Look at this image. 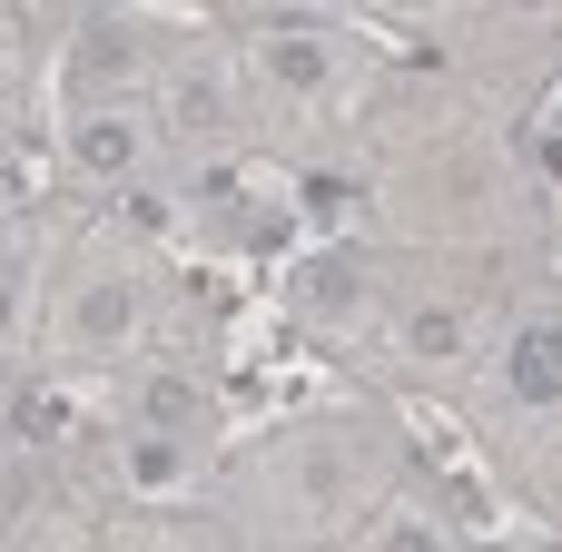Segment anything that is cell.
<instances>
[{
	"label": "cell",
	"mask_w": 562,
	"mask_h": 552,
	"mask_svg": "<svg viewBox=\"0 0 562 552\" xmlns=\"http://www.w3.org/2000/svg\"><path fill=\"white\" fill-rule=\"evenodd\" d=\"M158 128H178V138H227V79H217L207 59H178V69H168Z\"/></svg>",
	"instance_id": "6"
},
{
	"label": "cell",
	"mask_w": 562,
	"mask_h": 552,
	"mask_svg": "<svg viewBox=\"0 0 562 552\" xmlns=\"http://www.w3.org/2000/svg\"><path fill=\"white\" fill-rule=\"evenodd\" d=\"M148 158H158V109H138V99H89V109L69 119V168L99 178V188H138Z\"/></svg>",
	"instance_id": "1"
},
{
	"label": "cell",
	"mask_w": 562,
	"mask_h": 552,
	"mask_svg": "<svg viewBox=\"0 0 562 552\" xmlns=\"http://www.w3.org/2000/svg\"><path fill=\"white\" fill-rule=\"evenodd\" d=\"M20 286H30V267H20V257H0V336L20 326Z\"/></svg>",
	"instance_id": "13"
},
{
	"label": "cell",
	"mask_w": 562,
	"mask_h": 552,
	"mask_svg": "<svg viewBox=\"0 0 562 552\" xmlns=\"http://www.w3.org/2000/svg\"><path fill=\"white\" fill-rule=\"evenodd\" d=\"M366 306V257H326L306 277V316H356Z\"/></svg>",
	"instance_id": "10"
},
{
	"label": "cell",
	"mask_w": 562,
	"mask_h": 552,
	"mask_svg": "<svg viewBox=\"0 0 562 552\" xmlns=\"http://www.w3.org/2000/svg\"><path fill=\"white\" fill-rule=\"evenodd\" d=\"M366 552H454V533H445L435 514H385V523H375V543H366Z\"/></svg>",
	"instance_id": "11"
},
{
	"label": "cell",
	"mask_w": 562,
	"mask_h": 552,
	"mask_svg": "<svg viewBox=\"0 0 562 552\" xmlns=\"http://www.w3.org/2000/svg\"><path fill=\"white\" fill-rule=\"evenodd\" d=\"M138 326H148V277H138V267H89V277L69 286V336H79L89 356L128 346Z\"/></svg>",
	"instance_id": "3"
},
{
	"label": "cell",
	"mask_w": 562,
	"mask_h": 552,
	"mask_svg": "<svg viewBox=\"0 0 562 552\" xmlns=\"http://www.w3.org/2000/svg\"><path fill=\"white\" fill-rule=\"evenodd\" d=\"M10 425H20V435L40 444V435H59L69 415H59V395H20V405H10Z\"/></svg>",
	"instance_id": "12"
},
{
	"label": "cell",
	"mask_w": 562,
	"mask_h": 552,
	"mask_svg": "<svg viewBox=\"0 0 562 552\" xmlns=\"http://www.w3.org/2000/svg\"><path fill=\"white\" fill-rule=\"evenodd\" d=\"M464 336H474L464 306H415V316H405V356H415V365H454Z\"/></svg>",
	"instance_id": "9"
},
{
	"label": "cell",
	"mask_w": 562,
	"mask_h": 552,
	"mask_svg": "<svg viewBox=\"0 0 562 552\" xmlns=\"http://www.w3.org/2000/svg\"><path fill=\"white\" fill-rule=\"evenodd\" d=\"M494 395L514 415H553L562 405V316H524L494 356Z\"/></svg>",
	"instance_id": "4"
},
{
	"label": "cell",
	"mask_w": 562,
	"mask_h": 552,
	"mask_svg": "<svg viewBox=\"0 0 562 552\" xmlns=\"http://www.w3.org/2000/svg\"><path fill=\"white\" fill-rule=\"evenodd\" d=\"M119 474H128V494H178V484H188V444L128 435V444H119Z\"/></svg>",
	"instance_id": "8"
},
{
	"label": "cell",
	"mask_w": 562,
	"mask_h": 552,
	"mask_svg": "<svg viewBox=\"0 0 562 552\" xmlns=\"http://www.w3.org/2000/svg\"><path fill=\"white\" fill-rule=\"evenodd\" d=\"M336 69H346V49H336V30H326L316 10L267 20V40H257V79H267L277 99H326Z\"/></svg>",
	"instance_id": "2"
},
{
	"label": "cell",
	"mask_w": 562,
	"mask_h": 552,
	"mask_svg": "<svg viewBox=\"0 0 562 552\" xmlns=\"http://www.w3.org/2000/svg\"><path fill=\"white\" fill-rule=\"evenodd\" d=\"M128 415H138V435L188 444V435H207V425H217V395H207L198 375H168V365H158V375H138V405H128Z\"/></svg>",
	"instance_id": "5"
},
{
	"label": "cell",
	"mask_w": 562,
	"mask_h": 552,
	"mask_svg": "<svg viewBox=\"0 0 562 552\" xmlns=\"http://www.w3.org/2000/svg\"><path fill=\"white\" fill-rule=\"evenodd\" d=\"M138 59H148L138 20H119V10H89L79 20V79H138Z\"/></svg>",
	"instance_id": "7"
}]
</instances>
